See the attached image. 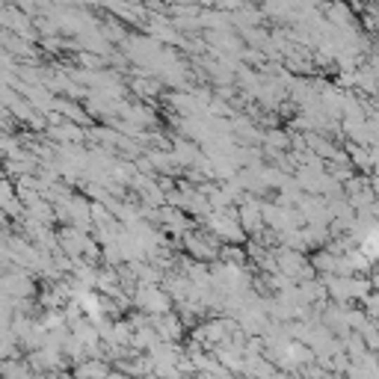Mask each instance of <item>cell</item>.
Returning <instances> with one entry per match:
<instances>
[{"mask_svg": "<svg viewBox=\"0 0 379 379\" xmlns=\"http://www.w3.org/2000/svg\"><path fill=\"white\" fill-rule=\"evenodd\" d=\"M131 89L136 92V95H143V98H151V95H158L160 92V80H148V77H143V80H134L131 83Z\"/></svg>", "mask_w": 379, "mask_h": 379, "instance_id": "6da1fadb", "label": "cell"}]
</instances>
